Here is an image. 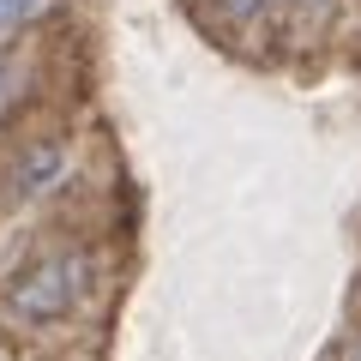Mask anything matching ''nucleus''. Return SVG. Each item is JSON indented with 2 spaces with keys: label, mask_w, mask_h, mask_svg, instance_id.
I'll return each instance as SVG.
<instances>
[{
  "label": "nucleus",
  "mask_w": 361,
  "mask_h": 361,
  "mask_svg": "<svg viewBox=\"0 0 361 361\" xmlns=\"http://www.w3.org/2000/svg\"><path fill=\"white\" fill-rule=\"evenodd\" d=\"M30 6H37V0H0V30H6V25H18V18H25Z\"/></svg>",
  "instance_id": "obj_1"
},
{
  "label": "nucleus",
  "mask_w": 361,
  "mask_h": 361,
  "mask_svg": "<svg viewBox=\"0 0 361 361\" xmlns=\"http://www.w3.org/2000/svg\"><path fill=\"white\" fill-rule=\"evenodd\" d=\"M259 6H271V0H229V13H259Z\"/></svg>",
  "instance_id": "obj_2"
}]
</instances>
